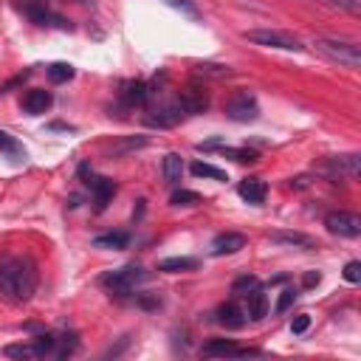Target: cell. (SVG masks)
Masks as SVG:
<instances>
[{
  "mask_svg": "<svg viewBox=\"0 0 361 361\" xmlns=\"http://www.w3.org/2000/svg\"><path fill=\"white\" fill-rule=\"evenodd\" d=\"M164 3H169L172 8H178V11H183L186 17H192V20H197L200 17V11L195 8V3L192 0H164Z\"/></svg>",
  "mask_w": 361,
  "mask_h": 361,
  "instance_id": "cell-34",
  "label": "cell"
},
{
  "mask_svg": "<svg viewBox=\"0 0 361 361\" xmlns=\"http://www.w3.org/2000/svg\"><path fill=\"white\" fill-rule=\"evenodd\" d=\"M189 172L195 175V178H212V180H228V175L220 169V166H214V164H206V161H195L192 166H189Z\"/></svg>",
  "mask_w": 361,
  "mask_h": 361,
  "instance_id": "cell-26",
  "label": "cell"
},
{
  "mask_svg": "<svg viewBox=\"0 0 361 361\" xmlns=\"http://www.w3.org/2000/svg\"><path fill=\"white\" fill-rule=\"evenodd\" d=\"M307 327H310V316H307V313L293 316V322H290V333H293V336H302Z\"/></svg>",
  "mask_w": 361,
  "mask_h": 361,
  "instance_id": "cell-36",
  "label": "cell"
},
{
  "mask_svg": "<svg viewBox=\"0 0 361 361\" xmlns=\"http://www.w3.org/2000/svg\"><path fill=\"white\" fill-rule=\"evenodd\" d=\"M268 240L276 245H288V248H305V251L316 248V240L302 231H274V234H268Z\"/></svg>",
  "mask_w": 361,
  "mask_h": 361,
  "instance_id": "cell-16",
  "label": "cell"
},
{
  "mask_svg": "<svg viewBox=\"0 0 361 361\" xmlns=\"http://www.w3.org/2000/svg\"><path fill=\"white\" fill-rule=\"evenodd\" d=\"M217 324H223L226 330H240L243 324H245V313H243V307L240 305H234V302H223L220 307H217Z\"/></svg>",
  "mask_w": 361,
  "mask_h": 361,
  "instance_id": "cell-17",
  "label": "cell"
},
{
  "mask_svg": "<svg viewBox=\"0 0 361 361\" xmlns=\"http://www.w3.org/2000/svg\"><path fill=\"white\" fill-rule=\"evenodd\" d=\"M0 149H3V152H11V155H23V158H25V149L17 144V138H14V135H8V133H3V130H0Z\"/></svg>",
  "mask_w": 361,
  "mask_h": 361,
  "instance_id": "cell-31",
  "label": "cell"
},
{
  "mask_svg": "<svg viewBox=\"0 0 361 361\" xmlns=\"http://www.w3.org/2000/svg\"><path fill=\"white\" fill-rule=\"evenodd\" d=\"M316 172L324 175L327 180L338 183V180H355L361 175V155L347 152V155H333L316 164Z\"/></svg>",
  "mask_w": 361,
  "mask_h": 361,
  "instance_id": "cell-3",
  "label": "cell"
},
{
  "mask_svg": "<svg viewBox=\"0 0 361 361\" xmlns=\"http://www.w3.org/2000/svg\"><path fill=\"white\" fill-rule=\"evenodd\" d=\"M20 8H23V14L34 23V25H59V28H71V23H65L62 17H56V14H51L48 11V6L42 3V0H23L20 3Z\"/></svg>",
  "mask_w": 361,
  "mask_h": 361,
  "instance_id": "cell-11",
  "label": "cell"
},
{
  "mask_svg": "<svg viewBox=\"0 0 361 361\" xmlns=\"http://www.w3.org/2000/svg\"><path fill=\"white\" fill-rule=\"evenodd\" d=\"M144 144H147V138H144V135H138V138H130V141H124V144L113 147V149H110V155H124V152H133V149H138V147H144Z\"/></svg>",
  "mask_w": 361,
  "mask_h": 361,
  "instance_id": "cell-32",
  "label": "cell"
},
{
  "mask_svg": "<svg viewBox=\"0 0 361 361\" xmlns=\"http://www.w3.org/2000/svg\"><path fill=\"white\" fill-rule=\"evenodd\" d=\"M161 175L169 186H178L180 183V175H183V161L178 152H166L164 161H161Z\"/></svg>",
  "mask_w": 361,
  "mask_h": 361,
  "instance_id": "cell-21",
  "label": "cell"
},
{
  "mask_svg": "<svg viewBox=\"0 0 361 361\" xmlns=\"http://www.w3.org/2000/svg\"><path fill=\"white\" fill-rule=\"evenodd\" d=\"M220 152L226 155V158H234L237 164H254V161H259V155L254 152V149H245V147H240V149H234V147H220Z\"/></svg>",
  "mask_w": 361,
  "mask_h": 361,
  "instance_id": "cell-27",
  "label": "cell"
},
{
  "mask_svg": "<svg viewBox=\"0 0 361 361\" xmlns=\"http://www.w3.org/2000/svg\"><path fill=\"white\" fill-rule=\"evenodd\" d=\"M319 279H322V274H319V271H307V274H305V279H302V285H305V288H313V285H319Z\"/></svg>",
  "mask_w": 361,
  "mask_h": 361,
  "instance_id": "cell-38",
  "label": "cell"
},
{
  "mask_svg": "<svg viewBox=\"0 0 361 361\" xmlns=\"http://www.w3.org/2000/svg\"><path fill=\"white\" fill-rule=\"evenodd\" d=\"M178 104L183 107L186 116H200L209 110V93L203 85H186L180 93H178Z\"/></svg>",
  "mask_w": 361,
  "mask_h": 361,
  "instance_id": "cell-10",
  "label": "cell"
},
{
  "mask_svg": "<svg viewBox=\"0 0 361 361\" xmlns=\"http://www.w3.org/2000/svg\"><path fill=\"white\" fill-rule=\"evenodd\" d=\"M79 175L85 178V186L93 192V209L96 212H104L107 209V203H110V197L116 195V183L110 180V178H99V175H93V172H87V166L82 164L79 166Z\"/></svg>",
  "mask_w": 361,
  "mask_h": 361,
  "instance_id": "cell-7",
  "label": "cell"
},
{
  "mask_svg": "<svg viewBox=\"0 0 361 361\" xmlns=\"http://www.w3.org/2000/svg\"><path fill=\"white\" fill-rule=\"evenodd\" d=\"M203 355H209V358H214V355H262V350L237 347L231 338H209L203 344Z\"/></svg>",
  "mask_w": 361,
  "mask_h": 361,
  "instance_id": "cell-12",
  "label": "cell"
},
{
  "mask_svg": "<svg viewBox=\"0 0 361 361\" xmlns=\"http://www.w3.org/2000/svg\"><path fill=\"white\" fill-rule=\"evenodd\" d=\"M183 116H186V113H183V107L178 104V99H172V102H158L155 107H149L147 124H149V127H158V130H169V127L180 124Z\"/></svg>",
  "mask_w": 361,
  "mask_h": 361,
  "instance_id": "cell-6",
  "label": "cell"
},
{
  "mask_svg": "<svg viewBox=\"0 0 361 361\" xmlns=\"http://www.w3.org/2000/svg\"><path fill=\"white\" fill-rule=\"evenodd\" d=\"M127 243H130V234H127V231H110V234H99V237L93 240L96 248H113V251L127 248Z\"/></svg>",
  "mask_w": 361,
  "mask_h": 361,
  "instance_id": "cell-24",
  "label": "cell"
},
{
  "mask_svg": "<svg viewBox=\"0 0 361 361\" xmlns=\"http://www.w3.org/2000/svg\"><path fill=\"white\" fill-rule=\"evenodd\" d=\"M51 102H54V96H51L48 90L34 87V90H28V93L23 96V110H25L28 116H39V113H45V110L51 107Z\"/></svg>",
  "mask_w": 361,
  "mask_h": 361,
  "instance_id": "cell-18",
  "label": "cell"
},
{
  "mask_svg": "<svg viewBox=\"0 0 361 361\" xmlns=\"http://www.w3.org/2000/svg\"><path fill=\"white\" fill-rule=\"evenodd\" d=\"M237 195H240L243 200H248V203L259 206V203L265 200V195H268V186H265V180H262V178H245V180H240V183H237Z\"/></svg>",
  "mask_w": 361,
  "mask_h": 361,
  "instance_id": "cell-15",
  "label": "cell"
},
{
  "mask_svg": "<svg viewBox=\"0 0 361 361\" xmlns=\"http://www.w3.org/2000/svg\"><path fill=\"white\" fill-rule=\"evenodd\" d=\"M214 147H223V138H212L206 144H197V149H214Z\"/></svg>",
  "mask_w": 361,
  "mask_h": 361,
  "instance_id": "cell-41",
  "label": "cell"
},
{
  "mask_svg": "<svg viewBox=\"0 0 361 361\" xmlns=\"http://www.w3.org/2000/svg\"><path fill=\"white\" fill-rule=\"evenodd\" d=\"M3 355L6 358H20V361H34V358H42L45 353H42V347L37 344V341H20V344H8V347H3Z\"/></svg>",
  "mask_w": 361,
  "mask_h": 361,
  "instance_id": "cell-20",
  "label": "cell"
},
{
  "mask_svg": "<svg viewBox=\"0 0 361 361\" xmlns=\"http://www.w3.org/2000/svg\"><path fill=\"white\" fill-rule=\"evenodd\" d=\"M37 290V265L31 257H11L0 262V293L11 302H28Z\"/></svg>",
  "mask_w": 361,
  "mask_h": 361,
  "instance_id": "cell-1",
  "label": "cell"
},
{
  "mask_svg": "<svg viewBox=\"0 0 361 361\" xmlns=\"http://www.w3.org/2000/svg\"><path fill=\"white\" fill-rule=\"evenodd\" d=\"M324 226L330 234H338V237H358L361 234V217L355 212H344V209L330 212L324 217Z\"/></svg>",
  "mask_w": 361,
  "mask_h": 361,
  "instance_id": "cell-8",
  "label": "cell"
},
{
  "mask_svg": "<svg viewBox=\"0 0 361 361\" xmlns=\"http://www.w3.org/2000/svg\"><path fill=\"white\" fill-rule=\"evenodd\" d=\"M257 285H259V279H257V276H248V274H245V276H237V279L231 282V293L243 299V296H245V293H248L251 288H257Z\"/></svg>",
  "mask_w": 361,
  "mask_h": 361,
  "instance_id": "cell-30",
  "label": "cell"
},
{
  "mask_svg": "<svg viewBox=\"0 0 361 361\" xmlns=\"http://www.w3.org/2000/svg\"><path fill=\"white\" fill-rule=\"evenodd\" d=\"M293 302H296V290H293V288H285V290L279 293V302H276V307H274V310H276V313H285Z\"/></svg>",
  "mask_w": 361,
  "mask_h": 361,
  "instance_id": "cell-35",
  "label": "cell"
},
{
  "mask_svg": "<svg viewBox=\"0 0 361 361\" xmlns=\"http://www.w3.org/2000/svg\"><path fill=\"white\" fill-rule=\"evenodd\" d=\"M118 96L127 107H144L147 104V85L144 82H124Z\"/></svg>",
  "mask_w": 361,
  "mask_h": 361,
  "instance_id": "cell-19",
  "label": "cell"
},
{
  "mask_svg": "<svg viewBox=\"0 0 361 361\" xmlns=\"http://www.w3.org/2000/svg\"><path fill=\"white\" fill-rule=\"evenodd\" d=\"M200 262L195 257H169V259H161L158 262V271L164 274H180V271H195Z\"/></svg>",
  "mask_w": 361,
  "mask_h": 361,
  "instance_id": "cell-22",
  "label": "cell"
},
{
  "mask_svg": "<svg viewBox=\"0 0 361 361\" xmlns=\"http://www.w3.org/2000/svg\"><path fill=\"white\" fill-rule=\"evenodd\" d=\"M327 6H338V8H344V11H350V14H361V0H324Z\"/></svg>",
  "mask_w": 361,
  "mask_h": 361,
  "instance_id": "cell-37",
  "label": "cell"
},
{
  "mask_svg": "<svg viewBox=\"0 0 361 361\" xmlns=\"http://www.w3.org/2000/svg\"><path fill=\"white\" fill-rule=\"evenodd\" d=\"M172 206H197L200 203V195L192 192V189H175L172 197H169Z\"/></svg>",
  "mask_w": 361,
  "mask_h": 361,
  "instance_id": "cell-29",
  "label": "cell"
},
{
  "mask_svg": "<svg viewBox=\"0 0 361 361\" xmlns=\"http://www.w3.org/2000/svg\"><path fill=\"white\" fill-rule=\"evenodd\" d=\"M192 73H195V76H206V79H226V76H231L234 71H231L228 65H217V62H197Z\"/></svg>",
  "mask_w": 361,
  "mask_h": 361,
  "instance_id": "cell-23",
  "label": "cell"
},
{
  "mask_svg": "<svg viewBox=\"0 0 361 361\" xmlns=\"http://www.w3.org/2000/svg\"><path fill=\"white\" fill-rule=\"evenodd\" d=\"M71 76H73V65H68V62H54V65H48V79H51L54 85L68 82Z\"/></svg>",
  "mask_w": 361,
  "mask_h": 361,
  "instance_id": "cell-28",
  "label": "cell"
},
{
  "mask_svg": "<svg viewBox=\"0 0 361 361\" xmlns=\"http://www.w3.org/2000/svg\"><path fill=\"white\" fill-rule=\"evenodd\" d=\"M138 305H141V307H158L161 299H158V296H144V293H141V296H138Z\"/></svg>",
  "mask_w": 361,
  "mask_h": 361,
  "instance_id": "cell-39",
  "label": "cell"
},
{
  "mask_svg": "<svg viewBox=\"0 0 361 361\" xmlns=\"http://www.w3.org/2000/svg\"><path fill=\"white\" fill-rule=\"evenodd\" d=\"M240 248H245V234H237V231H226V234H217L212 240V257L237 254Z\"/></svg>",
  "mask_w": 361,
  "mask_h": 361,
  "instance_id": "cell-14",
  "label": "cell"
},
{
  "mask_svg": "<svg viewBox=\"0 0 361 361\" xmlns=\"http://www.w3.org/2000/svg\"><path fill=\"white\" fill-rule=\"evenodd\" d=\"M144 279V271L138 268V265H124V268H118V271H110V274H104L99 282L110 290V293H130L138 282Z\"/></svg>",
  "mask_w": 361,
  "mask_h": 361,
  "instance_id": "cell-5",
  "label": "cell"
},
{
  "mask_svg": "<svg viewBox=\"0 0 361 361\" xmlns=\"http://www.w3.org/2000/svg\"><path fill=\"white\" fill-rule=\"evenodd\" d=\"M226 116L231 121L245 124V121H254L259 116V104H257V99L251 93H237L234 99L226 102Z\"/></svg>",
  "mask_w": 361,
  "mask_h": 361,
  "instance_id": "cell-9",
  "label": "cell"
},
{
  "mask_svg": "<svg viewBox=\"0 0 361 361\" xmlns=\"http://www.w3.org/2000/svg\"><path fill=\"white\" fill-rule=\"evenodd\" d=\"M310 186V178L307 175H299V178H290V189H305Z\"/></svg>",
  "mask_w": 361,
  "mask_h": 361,
  "instance_id": "cell-40",
  "label": "cell"
},
{
  "mask_svg": "<svg viewBox=\"0 0 361 361\" xmlns=\"http://www.w3.org/2000/svg\"><path fill=\"white\" fill-rule=\"evenodd\" d=\"M76 350H79V336H76V333H65V336H59V338L54 341V353H51V355L68 358V355H73Z\"/></svg>",
  "mask_w": 361,
  "mask_h": 361,
  "instance_id": "cell-25",
  "label": "cell"
},
{
  "mask_svg": "<svg viewBox=\"0 0 361 361\" xmlns=\"http://www.w3.org/2000/svg\"><path fill=\"white\" fill-rule=\"evenodd\" d=\"M316 51L344 68H358L361 65V45L358 42H347V39H333V37H316L313 39Z\"/></svg>",
  "mask_w": 361,
  "mask_h": 361,
  "instance_id": "cell-2",
  "label": "cell"
},
{
  "mask_svg": "<svg viewBox=\"0 0 361 361\" xmlns=\"http://www.w3.org/2000/svg\"><path fill=\"white\" fill-rule=\"evenodd\" d=\"M243 299H245V310H243V313H245L251 322H259V319H265V316H268V296H265L262 285L251 288Z\"/></svg>",
  "mask_w": 361,
  "mask_h": 361,
  "instance_id": "cell-13",
  "label": "cell"
},
{
  "mask_svg": "<svg viewBox=\"0 0 361 361\" xmlns=\"http://www.w3.org/2000/svg\"><path fill=\"white\" fill-rule=\"evenodd\" d=\"M76 3H82V6H93V0H76Z\"/></svg>",
  "mask_w": 361,
  "mask_h": 361,
  "instance_id": "cell-42",
  "label": "cell"
},
{
  "mask_svg": "<svg viewBox=\"0 0 361 361\" xmlns=\"http://www.w3.org/2000/svg\"><path fill=\"white\" fill-rule=\"evenodd\" d=\"M341 276L350 282V285H355V282H361V262L358 259H350L347 265H344V271H341Z\"/></svg>",
  "mask_w": 361,
  "mask_h": 361,
  "instance_id": "cell-33",
  "label": "cell"
},
{
  "mask_svg": "<svg viewBox=\"0 0 361 361\" xmlns=\"http://www.w3.org/2000/svg\"><path fill=\"white\" fill-rule=\"evenodd\" d=\"M243 39L262 45V48H279V51H305V45L299 42V37L288 34V31H276V28H251L243 34Z\"/></svg>",
  "mask_w": 361,
  "mask_h": 361,
  "instance_id": "cell-4",
  "label": "cell"
}]
</instances>
